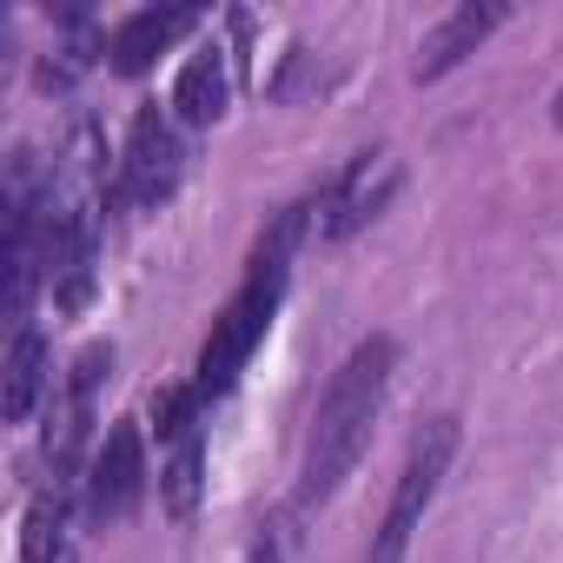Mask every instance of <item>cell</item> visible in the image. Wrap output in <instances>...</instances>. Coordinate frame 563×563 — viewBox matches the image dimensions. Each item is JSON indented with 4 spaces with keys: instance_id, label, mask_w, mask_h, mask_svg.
I'll list each match as a JSON object with an SVG mask.
<instances>
[{
    "instance_id": "277c9868",
    "label": "cell",
    "mask_w": 563,
    "mask_h": 563,
    "mask_svg": "<svg viewBox=\"0 0 563 563\" xmlns=\"http://www.w3.org/2000/svg\"><path fill=\"white\" fill-rule=\"evenodd\" d=\"M179 133L159 107H140L133 113V133H126V153H120V173H113V206H159L173 199L179 186Z\"/></svg>"
},
{
    "instance_id": "7a4b0ae2",
    "label": "cell",
    "mask_w": 563,
    "mask_h": 563,
    "mask_svg": "<svg viewBox=\"0 0 563 563\" xmlns=\"http://www.w3.org/2000/svg\"><path fill=\"white\" fill-rule=\"evenodd\" d=\"M391 365H398V345L391 339H365L352 345V358L332 372L319 411H312V438H306V464H299V510L325 504L352 464L365 457L372 444V424H378V405H385V385H391Z\"/></svg>"
},
{
    "instance_id": "9c48e42d",
    "label": "cell",
    "mask_w": 563,
    "mask_h": 563,
    "mask_svg": "<svg viewBox=\"0 0 563 563\" xmlns=\"http://www.w3.org/2000/svg\"><path fill=\"white\" fill-rule=\"evenodd\" d=\"M232 100V80H225V54L219 47H199L186 67H179V87H173V107L186 126H212Z\"/></svg>"
},
{
    "instance_id": "ba28073f",
    "label": "cell",
    "mask_w": 563,
    "mask_h": 563,
    "mask_svg": "<svg viewBox=\"0 0 563 563\" xmlns=\"http://www.w3.org/2000/svg\"><path fill=\"white\" fill-rule=\"evenodd\" d=\"M504 27V8H497V0H464V8H451L424 41H418V80H438V74H451L464 54H477V41L484 34H497Z\"/></svg>"
},
{
    "instance_id": "3957f363",
    "label": "cell",
    "mask_w": 563,
    "mask_h": 563,
    "mask_svg": "<svg viewBox=\"0 0 563 563\" xmlns=\"http://www.w3.org/2000/svg\"><path fill=\"white\" fill-rule=\"evenodd\" d=\"M451 457H457V418H431V424L411 438V457H405V471H398V490H391V504H385V523H378L365 563H405V550H411V537H418V523H424V510H431V497H438Z\"/></svg>"
},
{
    "instance_id": "8992f818",
    "label": "cell",
    "mask_w": 563,
    "mask_h": 563,
    "mask_svg": "<svg viewBox=\"0 0 563 563\" xmlns=\"http://www.w3.org/2000/svg\"><path fill=\"white\" fill-rule=\"evenodd\" d=\"M140 490H146V444H140V424L120 418L100 438L93 464H87V517L93 523H113V517H126L140 504Z\"/></svg>"
},
{
    "instance_id": "52a82bcc",
    "label": "cell",
    "mask_w": 563,
    "mask_h": 563,
    "mask_svg": "<svg viewBox=\"0 0 563 563\" xmlns=\"http://www.w3.org/2000/svg\"><path fill=\"white\" fill-rule=\"evenodd\" d=\"M206 14L199 8H140V14H126L113 34H107V60H113V74H146L173 41H186L192 27H199Z\"/></svg>"
},
{
    "instance_id": "30bf717a",
    "label": "cell",
    "mask_w": 563,
    "mask_h": 563,
    "mask_svg": "<svg viewBox=\"0 0 563 563\" xmlns=\"http://www.w3.org/2000/svg\"><path fill=\"white\" fill-rule=\"evenodd\" d=\"M41 391H47V339L21 325L14 352H8V385H0V411H8V424H27Z\"/></svg>"
},
{
    "instance_id": "8fae6325",
    "label": "cell",
    "mask_w": 563,
    "mask_h": 563,
    "mask_svg": "<svg viewBox=\"0 0 563 563\" xmlns=\"http://www.w3.org/2000/svg\"><path fill=\"white\" fill-rule=\"evenodd\" d=\"M199 471H206V444H199V431H186L179 451H173V464H166V477H159L166 517H192V510H199V484H206Z\"/></svg>"
},
{
    "instance_id": "5bb4252c",
    "label": "cell",
    "mask_w": 563,
    "mask_h": 563,
    "mask_svg": "<svg viewBox=\"0 0 563 563\" xmlns=\"http://www.w3.org/2000/svg\"><path fill=\"white\" fill-rule=\"evenodd\" d=\"M252 563H278V543H272V537H258V550H252Z\"/></svg>"
},
{
    "instance_id": "5b68a950",
    "label": "cell",
    "mask_w": 563,
    "mask_h": 563,
    "mask_svg": "<svg viewBox=\"0 0 563 563\" xmlns=\"http://www.w3.org/2000/svg\"><path fill=\"white\" fill-rule=\"evenodd\" d=\"M398 192V159L391 153H358V159H345V173L325 186V199H319V232L339 245V239H352L358 225H372L378 212H385V199Z\"/></svg>"
},
{
    "instance_id": "7c38bea8",
    "label": "cell",
    "mask_w": 563,
    "mask_h": 563,
    "mask_svg": "<svg viewBox=\"0 0 563 563\" xmlns=\"http://www.w3.org/2000/svg\"><path fill=\"white\" fill-rule=\"evenodd\" d=\"M67 543V484L41 490L27 510V537H21V563H54Z\"/></svg>"
},
{
    "instance_id": "6da1fadb",
    "label": "cell",
    "mask_w": 563,
    "mask_h": 563,
    "mask_svg": "<svg viewBox=\"0 0 563 563\" xmlns=\"http://www.w3.org/2000/svg\"><path fill=\"white\" fill-rule=\"evenodd\" d=\"M306 219H312V199H306V206H286V212H278V219L258 232V245H252V258H245V278H239V292H232L225 312L212 319V339L199 345V365H192V385H199L206 405L225 398V391L239 385L245 358L265 345L272 312H278V299H286V278H292V252H299V239H306Z\"/></svg>"
},
{
    "instance_id": "4fadbf2b",
    "label": "cell",
    "mask_w": 563,
    "mask_h": 563,
    "mask_svg": "<svg viewBox=\"0 0 563 563\" xmlns=\"http://www.w3.org/2000/svg\"><path fill=\"white\" fill-rule=\"evenodd\" d=\"M199 411H206V398H199V385H192V378H186V385L153 391V431H159V438H186V431L199 424Z\"/></svg>"
},
{
    "instance_id": "9a60e30c",
    "label": "cell",
    "mask_w": 563,
    "mask_h": 563,
    "mask_svg": "<svg viewBox=\"0 0 563 563\" xmlns=\"http://www.w3.org/2000/svg\"><path fill=\"white\" fill-rule=\"evenodd\" d=\"M556 126H563V93H556Z\"/></svg>"
}]
</instances>
